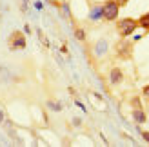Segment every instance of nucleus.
Segmentation results:
<instances>
[{
	"label": "nucleus",
	"instance_id": "f257e3e1",
	"mask_svg": "<svg viewBox=\"0 0 149 147\" xmlns=\"http://www.w3.org/2000/svg\"><path fill=\"white\" fill-rule=\"evenodd\" d=\"M138 29V20L136 18H120L116 20V33L120 35V38H129L131 35H135V31Z\"/></svg>",
	"mask_w": 149,
	"mask_h": 147
},
{
	"label": "nucleus",
	"instance_id": "f03ea898",
	"mask_svg": "<svg viewBox=\"0 0 149 147\" xmlns=\"http://www.w3.org/2000/svg\"><path fill=\"white\" fill-rule=\"evenodd\" d=\"M115 53L120 60H131L133 58V42L127 38H120L115 44Z\"/></svg>",
	"mask_w": 149,
	"mask_h": 147
},
{
	"label": "nucleus",
	"instance_id": "7ed1b4c3",
	"mask_svg": "<svg viewBox=\"0 0 149 147\" xmlns=\"http://www.w3.org/2000/svg\"><path fill=\"white\" fill-rule=\"evenodd\" d=\"M102 9H104V20L106 22H116L118 20L120 6H118L116 0H104Z\"/></svg>",
	"mask_w": 149,
	"mask_h": 147
},
{
	"label": "nucleus",
	"instance_id": "20e7f679",
	"mask_svg": "<svg viewBox=\"0 0 149 147\" xmlns=\"http://www.w3.org/2000/svg\"><path fill=\"white\" fill-rule=\"evenodd\" d=\"M27 46V40H26V35L22 33V31H15L9 35V38H7V47H9L11 51H22V49H26Z\"/></svg>",
	"mask_w": 149,
	"mask_h": 147
},
{
	"label": "nucleus",
	"instance_id": "39448f33",
	"mask_svg": "<svg viewBox=\"0 0 149 147\" xmlns=\"http://www.w3.org/2000/svg\"><path fill=\"white\" fill-rule=\"evenodd\" d=\"M124 82V73L120 67H111L109 71V84L111 85H120Z\"/></svg>",
	"mask_w": 149,
	"mask_h": 147
},
{
	"label": "nucleus",
	"instance_id": "423d86ee",
	"mask_svg": "<svg viewBox=\"0 0 149 147\" xmlns=\"http://www.w3.org/2000/svg\"><path fill=\"white\" fill-rule=\"evenodd\" d=\"M131 118L135 120L136 126H142V123H146V122H147V114H146V111H144V107L133 109V111H131Z\"/></svg>",
	"mask_w": 149,
	"mask_h": 147
},
{
	"label": "nucleus",
	"instance_id": "0eeeda50",
	"mask_svg": "<svg viewBox=\"0 0 149 147\" xmlns=\"http://www.w3.org/2000/svg\"><path fill=\"white\" fill-rule=\"evenodd\" d=\"M104 18V9H102V4H95L91 6V9H89V20H102Z\"/></svg>",
	"mask_w": 149,
	"mask_h": 147
},
{
	"label": "nucleus",
	"instance_id": "6e6552de",
	"mask_svg": "<svg viewBox=\"0 0 149 147\" xmlns=\"http://www.w3.org/2000/svg\"><path fill=\"white\" fill-rule=\"evenodd\" d=\"M107 40H98V42H96V46H95V55L96 56H102V55H106L107 53Z\"/></svg>",
	"mask_w": 149,
	"mask_h": 147
},
{
	"label": "nucleus",
	"instance_id": "1a4fd4ad",
	"mask_svg": "<svg viewBox=\"0 0 149 147\" xmlns=\"http://www.w3.org/2000/svg\"><path fill=\"white\" fill-rule=\"evenodd\" d=\"M138 20V27H142L144 31H146V35L149 33V11L147 13H144L140 18H136Z\"/></svg>",
	"mask_w": 149,
	"mask_h": 147
},
{
	"label": "nucleus",
	"instance_id": "9d476101",
	"mask_svg": "<svg viewBox=\"0 0 149 147\" xmlns=\"http://www.w3.org/2000/svg\"><path fill=\"white\" fill-rule=\"evenodd\" d=\"M73 35H74V38H77L78 42H86V38H87V36H86V31H84L80 26H74V27H73Z\"/></svg>",
	"mask_w": 149,
	"mask_h": 147
},
{
	"label": "nucleus",
	"instance_id": "9b49d317",
	"mask_svg": "<svg viewBox=\"0 0 149 147\" xmlns=\"http://www.w3.org/2000/svg\"><path fill=\"white\" fill-rule=\"evenodd\" d=\"M129 104H131L133 109H138V107H142V100H140V96H133Z\"/></svg>",
	"mask_w": 149,
	"mask_h": 147
},
{
	"label": "nucleus",
	"instance_id": "f8f14e48",
	"mask_svg": "<svg viewBox=\"0 0 149 147\" xmlns=\"http://www.w3.org/2000/svg\"><path fill=\"white\" fill-rule=\"evenodd\" d=\"M47 107H49V109H53V111H62V105H60V104H56V102H53V100H49V102H47Z\"/></svg>",
	"mask_w": 149,
	"mask_h": 147
},
{
	"label": "nucleus",
	"instance_id": "ddd939ff",
	"mask_svg": "<svg viewBox=\"0 0 149 147\" xmlns=\"http://www.w3.org/2000/svg\"><path fill=\"white\" fill-rule=\"evenodd\" d=\"M142 96H144V98H146V100L149 102V84L142 87Z\"/></svg>",
	"mask_w": 149,
	"mask_h": 147
},
{
	"label": "nucleus",
	"instance_id": "4468645a",
	"mask_svg": "<svg viewBox=\"0 0 149 147\" xmlns=\"http://www.w3.org/2000/svg\"><path fill=\"white\" fill-rule=\"evenodd\" d=\"M140 136L144 138L146 144H149V131H142V129H140Z\"/></svg>",
	"mask_w": 149,
	"mask_h": 147
},
{
	"label": "nucleus",
	"instance_id": "2eb2a0df",
	"mask_svg": "<svg viewBox=\"0 0 149 147\" xmlns=\"http://www.w3.org/2000/svg\"><path fill=\"white\" fill-rule=\"evenodd\" d=\"M24 33H26V35H31V27H29V24L24 26Z\"/></svg>",
	"mask_w": 149,
	"mask_h": 147
},
{
	"label": "nucleus",
	"instance_id": "dca6fc26",
	"mask_svg": "<svg viewBox=\"0 0 149 147\" xmlns=\"http://www.w3.org/2000/svg\"><path fill=\"white\" fill-rule=\"evenodd\" d=\"M116 2H118V6H120V7H124V6H127L129 0H116Z\"/></svg>",
	"mask_w": 149,
	"mask_h": 147
},
{
	"label": "nucleus",
	"instance_id": "f3484780",
	"mask_svg": "<svg viewBox=\"0 0 149 147\" xmlns=\"http://www.w3.org/2000/svg\"><path fill=\"white\" fill-rule=\"evenodd\" d=\"M74 104H77V105H78V107L82 109V111H87V109L84 107V104H82V102H78V100H77V102H74Z\"/></svg>",
	"mask_w": 149,
	"mask_h": 147
},
{
	"label": "nucleus",
	"instance_id": "a211bd4d",
	"mask_svg": "<svg viewBox=\"0 0 149 147\" xmlns=\"http://www.w3.org/2000/svg\"><path fill=\"white\" fill-rule=\"evenodd\" d=\"M73 123H74V126H80L82 122H80V118H73Z\"/></svg>",
	"mask_w": 149,
	"mask_h": 147
},
{
	"label": "nucleus",
	"instance_id": "6ab92c4d",
	"mask_svg": "<svg viewBox=\"0 0 149 147\" xmlns=\"http://www.w3.org/2000/svg\"><path fill=\"white\" fill-rule=\"evenodd\" d=\"M35 7L36 9H42V2H35Z\"/></svg>",
	"mask_w": 149,
	"mask_h": 147
},
{
	"label": "nucleus",
	"instance_id": "aec40b11",
	"mask_svg": "<svg viewBox=\"0 0 149 147\" xmlns=\"http://www.w3.org/2000/svg\"><path fill=\"white\" fill-rule=\"evenodd\" d=\"M0 122H4V111L0 109Z\"/></svg>",
	"mask_w": 149,
	"mask_h": 147
},
{
	"label": "nucleus",
	"instance_id": "412c9836",
	"mask_svg": "<svg viewBox=\"0 0 149 147\" xmlns=\"http://www.w3.org/2000/svg\"><path fill=\"white\" fill-rule=\"evenodd\" d=\"M24 2H27V0H24Z\"/></svg>",
	"mask_w": 149,
	"mask_h": 147
}]
</instances>
